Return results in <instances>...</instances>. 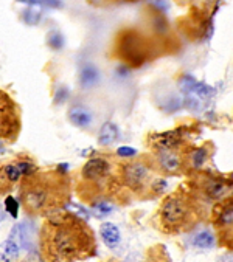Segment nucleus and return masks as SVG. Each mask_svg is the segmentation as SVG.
I'll return each mask as SVG.
<instances>
[{"mask_svg":"<svg viewBox=\"0 0 233 262\" xmlns=\"http://www.w3.org/2000/svg\"><path fill=\"white\" fill-rule=\"evenodd\" d=\"M40 253L48 262H74L95 252L90 228L74 213H54L40 228Z\"/></svg>","mask_w":233,"mask_h":262,"instance_id":"obj_1","label":"nucleus"},{"mask_svg":"<svg viewBox=\"0 0 233 262\" xmlns=\"http://www.w3.org/2000/svg\"><path fill=\"white\" fill-rule=\"evenodd\" d=\"M64 166L56 169H38L33 174L20 179L19 202L30 216H52L60 213L70 200V177L62 171Z\"/></svg>","mask_w":233,"mask_h":262,"instance_id":"obj_2","label":"nucleus"},{"mask_svg":"<svg viewBox=\"0 0 233 262\" xmlns=\"http://www.w3.org/2000/svg\"><path fill=\"white\" fill-rule=\"evenodd\" d=\"M122 165L118 155L108 152H95L78 172L76 193L86 203L109 200L122 191Z\"/></svg>","mask_w":233,"mask_h":262,"instance_id":"obj_3","label":"nucleus"},{"mask_svg":"<svg viewBox=\"0 0 233 262\" xmlns=\"http://www.w3.org/2000/svg\"><path fill=\"white\" fill-rule=\"evenodd\" d=\"M198 203L186 193H174L162 200L158 208V225L165 233H180L196 222Z\"/></svg>","mask_w":233,"mask_h":262,"instance_id":"obj_4","label":"nucleus"},{"mask_svg":"<svg viewBox=\"0 0 233 262\" xmlns=\"http://www.w3.org/2000/svg\"><path fill=\"white\" fill-rule=\"evenodd\" d=\"M156 172H158V169L151 157L126 160L122 165L123 186L137 196L152 194V185L157 179Z\"/></svg>","mask_w":233,"mask_h":262,"instance_id":"obj_5","label":"nucleus"},{"mask_svg":"<svg viewBox=\"0 0 233 262\" xmlns=\"http://www.w3.org/2000/svg\"><path fill=\"white\" fill-rule=\"evenodd\" d=\"M22 130V110L14 98L0 89V140L16 143Z\"/></svg>","mask_w":233,"mask_h":262,"instance_id":"obj_6","label":"nucleus"},{"mask_svg":"<svg viewBox=\"0 0 233 262\" xmlns=\"http://www.w3.org/2000/svg\"><path fill=\"white\" fill-rule=\"evenodd\" d=\"M194 186L196 191L207 200L212 202H221L226 197L230 196L233 183L228 182L224 177L214 176L210 172H199L194 177Z\"/></svg>","mask_w":233,"mask_h":262,"instance_id":"obj_7","label":"nucleus"},{"mask_svg":"<svg viewBox=\"0 0 233 262\" xmlns=\"http://www.w3.org/2000/svg\"><path fill=\"white\" fill-rule=\"evenodd\" d=\"M213 224L220 241L233 249V196L216 203L213 210Z\"/></svg>","mask_w":233,"mask_h":262,"instance_id":"obj_8","label":"nucleus"},{"mask_svg":"<svg viewBox=\"0 0 233 262\" xmlns=\"http://www.w3.org/2000/svg\"><path fill=\"white\" fill-rule=\"evenodd\" d=\"M154 163L160 172L166 176H176L185 169V155L184 148L180 149H166L154 152Z\"/></svg>","mask_w":233,"mask_h":262,"instance_id":"obj_9","label":"nucleus"},{"mask_svg":"<svg viewBox=\"0 0 233 262\" xmlns=\"http://www.w3.org/2000/svg\"><path fill=\"white\" fill-rule=\"evenodd\" d=\"M185 141V129L179 127L174 130H166L160 134H151L148 137V144L152 152L166 151V149H180Z\"/></svg>","mask_w":233,"mask_h":262,"instance_id":"obj_10","label":"nucleus"},{"mask_svg":"<svg viewBox=\"0 0 233 262\" xmlns=\"http://www.w3.org/2000/svg\"><path fill=\"white\" fill-rule=\"evenodd\" d=\"M120 56L129 65H140L144 61V48L136 33L123 34L120 37Z\"/></svg>","mask_w":233,"mask_h":262,"instance_id":"obj_11","label":"nucleus"},{"mask_svg":"<svg viewBox=\"0 0 233 262\" xmlns=\"http://www.w3.org/2000/svg\"><path fill=\"white\" fill-rule=\"evenodd\" d=\"M22 247V225L19 224L12 227L8 239L0 244V262H18Z\"/></svg>","mask_w":233,"mask_h":262,"instance_id":"obj_12","label":"nucleus"},{"mask_svg":"<svg viewBox=\"0 0 233 262\" xmlns=\"http://www.w3.org/2000/svg\"><path fill=\"white\" fill-rule=\"evenodd\" d=\"M179 89L184 93V96H194V98L204 101V103H207L212 96H214V89H213V87L196 81L190 75H184L180 78Z\"/></svg>","mask_w":233,"mask_h":262,"instance_id":"obj_13","label":"nucleus"},{"mask_svg":"<svg viewBox=\"0 0 233 262\" xmlns=\"http://www.w3.org/2000/svg\"><path fill=\"white\" fill-rule=\"evenodd\" d=\"M185 155V169L190 171H200L202 166L207 163L210 157L207 146H199V148H188L184 151Z\"/></svg>","mask_w":233,"mask_h":262,"instance_id":"obj_14","label":"nucleus"},{"mask_svg":"<svg viewBox=\"0 0 233 262\" xmlns=\"http://www.w3.org/2000/svg\"><path fill=\"white\" fill-rule=\"evenodd\" d=\"M100 236H101V239H103V242L106 244L108 249H110V250H115L116 247L120 245V242H122L120 228L116 227L115 224H112V222L101 224V227H100Z\"/></svg>","mask_w":233,"mask_h":262,"instance_id":"obj_15","label":"nucleus"},{"mask_svg":"<svg viewBox=\"0 0 233 262\" xmlns=\"http://www.w3.org/2000/svg\"><path fill=\"white\" fill-rule=\"evenodd\" d=\"M68 120H70L72 124H75L76 127L87 129V127H90V124H92V113L84 107L75 106V107H72L68 110Z\"/></svg>","mask_w":233,"mask_h":262,"instance_id":"obj_16","label":"nucleus"},{"mask_svg":"<svg viewBox=\"0 0 233 262\" xmlns=\"http://www.w3.org/2000/svg\"><path fill=\"white\" fill-rule=\"evenodd\" d=\"M118 137H120L118 127H116L114 123L108 121V123H104L103 126H101V129H100L98 143H100V146H110V144H114L116 140H118Z\"/></svg>","mask_w":233,"mask_h":262,"instance_id":"obj_17","label":"nucleus"},{"mask_svg":"<svg viewBox=\"0 0 233 262\" xmlns=\"http://www.w3.org/2000/svg\"><path fill=\"white\" fill-rule=\"evenodd\" d=\"M11 163L19 169V172L22 174V177H25V176H28V174H33V172L38 171V166L34 163V158L30 157V155H25V154L24 155L22 154L18 155Z\"/></svg>","mask_w":233,"mask_h":262,"instance_id":"obj_18","label":"nucleus"},{"mask_svg":"<svg viewBox=\"0 0 233 262\" xmlns=\"http://www.w3.org/2000/svg\"><path fill=\"white\" fill-rule=\"evenodd\" d=\"M216 244V236L212 230H202L198 235L193 238V245L196 249L200 250H207V249H213Z\"/></svg>","mask_w":233,"mask_h":262,"instance_id":"obj_19","label":"nucleus"},{"mask_svg":"<svg viewBox=\"0 0 233 262\" xmlns=\"http://www.w3.org/2000/svg\"><path fill=\"white\" fill-rule=\"evenodd\" d=\"M98 81V70L94 65H86L81 70V75H80V82L84 89H89V87L95 85Z\"/></svg>","mask_w":233,"mask_h":262,"instance_id":"obj_20","label":"nucleus"},{"mask_svg":"<svg viewBox=\"0 0 233 262\" xmlns=\"http://www.w3.org/2000/svg\"><path fill=\"white\" fill-rule=\"evenodd\" d=\"M14 188V183L10 180L5 166L0 165V196H8Z\"/></svg>","mask_w":233,"mask_h":262,"instance_id":"obj_21","label":"nucleus"},{"mask_svg":"<svg viewBox=\"0 0 233 262\" xmlns=\"http://www.w3.org/2000/svg\"><path fill=\"white\" fill-rule=\"evenodd\" d=\"M92 210L94 213L96 214V217H106L108 214L112 213V203L109 200H101V202H96L92 205Z\"/></svg>","mask_w":233,"mask_h":262,"instance_id":"obj_22","label":"nucleus"},{"mask_svg":"<svg viewBox=\"0 0 233 262\" xmlns=\"http://www.w3.org/2000/svg\"><path fill=\"white\" fill-rule=\"evenodd\" d=\"M19 202L14 199L12 196H6L5 197V211L12 217V219H18V216H19Z\"/></svg>","mask_w":233,"mask_h":262,"instance_id":"obj_23","label":"nucleus"},{"mask_svg":"<svg viewBox=\"0 0 233 262\" xmlns=\"http://www.w3.org/2000/svg\"><path fill=\"white\" fill-rule=\"evenodd\" d=\"M62 43H64V40H62L61 33L52 31V33L48 34V45H50L53 50H60V48H62Z\"/></svg>","mask_w":233,"mask_h":262,"instance_id":"obj_24","label":"nucleus"},{"mask_svg":"<svg viewBox=\"0 0 233 262\" xmlns=\"http://www.w3.org/2000/svg\"><path fill=\"white\" fill-rule=\"evenodd\" d=\"M39 11H34V8H30V9H26L25 12H24V19H25V22L26 23H36L38 20H39Z\"/></svg>","mask_w":233,"mask_h":262,"instance_id":"obj_25","label":"nucleus"},{"mask_svg":"<svg viewBox=\"0 0 233 262\" xmlns=\"http://www.w3.org/2000/svg\"><path fill=\"white\" fill-rule=\"evenodd\" d=\"M137 154L136 149L132 148H129V146H120L118 149H116V155H118L120 158H130V157H134Z\"/></svg>","mask_w":233,"mask_h":262,"instance_id":"obj_26","label":"nucleus"},{"mask_svg":"<svg viewBox=\"0 0 233 262\" xmlns=\"http://www.w3.org/2000/svg\"><path fill=\"white\" fill-rule=\"evenodd\" d=\"M18 2L28 3V5H39V3H42V2H44V0H18Z\"/></svg>","mask_w":233,"mask_h":262,"instance_id":"obj_27","label":"nucleus"},{"mask_svg":"<svg viewBox=\"0 0 233 262\" xmlns=\"http://www.w3.org/2000/svg\"><path fill=\"white\" fill-rule=\"evenodd\" d=\"M42 3H47V5H50V6H60V5H61L60 0H44Z\"/></svg>","mask_w":233,"mask_h":262,"instance_id":"obj_28","label":"nucleus"},{"mask_svg":"<svg viewBox=\"0 0 233 262\" xmlns=\"http://www.w3.org/2000/svg\"><path fill=\"white\" fill-rule=\"evenodd\" d=\"M5 216H6V211H5V208H4L2 203H0V224H2V222L5 221Z\"/></svg>","mask_w":233,"mask_h":262,"instance_id":"obj_29","label":"nucleus"},{"mask_svg":"<svg viewBox=\"0 0 233 262\" xmlns=\"http://www.w3.org/2000/svg\"><path fill=\"white\" fill-rule=\"evenodd\" d=\"M221 262H233V256H224Z\"/></svg>","mask_w":233,"mask_h":262,"instance_id":"obj_30","label":"nucleus"},{"mask_svg":"<svg viewBox=\"0 0 233 262\" xmlns=\"http://www.w3.org/2000/svg\"><path fill=\"white\" fill-rule=\"evenodd\" d=\"M0 151H4V141L0 140Z\"/></svg>","mask_w":233,"mask_h":262,"instance_id":"obj_31","label":"nucleus"},{"mask_svg":"<svg viewBox=\"0 0 233 262\" xmlns=\"http://www.w3.org/2000/svg\"><path fill=\"white\" fill-rule=\"evenodd\" d=\"M142 262H154L152 259H146V261H142Z\"/></svg>","mask_w":233,"mask_h":262,"instance_id":"obj_32","label":"nucleus"}]
</instances>
